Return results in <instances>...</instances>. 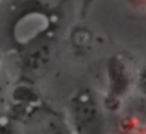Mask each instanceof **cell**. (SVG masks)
<instances>
[{"mask_svg": "<svg viewBox=\"0 0 146 134\" xmlns=\"http://www.w3.org/2000/svg\"><path fill=\"white\" fill-rule=\"evenodd\" d=\"M65 0H11L9 33L26 79L51 58Z\"/></svg>", "mask_w": 146, "mask_h": 134, "instance_id": "cell-1", "label": "cell"}, {"mask_svg": "<svg viewBox=\"0 0 146 134\" xmlns=\"http://www.w3.org/2000/svg\"><path fill=\"white\" fill-rule=\"evenodd\" d=\"M62 116L74 134H108L109 131L102 99L91 86H81L68 96Z\"/></svg>", "mask_w": 146, "mask_h": 134, "instance_id": "cell-2", "label": "cell"}, {"mask_svg": "<svg viewBox=\"0 0 146 134\" xmlns=\"http://www.w3.org/2000/svg\"><path fill=\"white\" fill-rule=\"evenodd\" d=\"M106 86L102 99L104 109L106 112H118L123 103V99L133 89L135 72L121 54H113L108 58L106 65Z\"/></svg>", "mask_w": 146, "mask_h": 134, "instance_id": "cell-3", "label": "cell"}, {"mask_svg": "<svg viewBox=\"0 0 146 134\" xmlns=\"http://www.w3.org/2000/svg\"><path fill=\"white\" fill-rule=\"evenodd\" d=\"M48 107L44 102L43 95L33 83L31 79L19 81L9 93L7 114L19 124L34 120L38 114H47Z\"/></svg>", "mask_w": 146, "mask_h": 134, "instance_id": "cell-4", "label": "cell"}, {"mask_svg": "<svg viewBox=\"0 0 146 134\" xmlns=\"http://www.w3.org/2000/svg\"><path fill=\"white\" fill-rule=\"evenodd\" d=\"M108 134H146V122L136 114L121 116L112 127H109Z\"/></svg>", "mask_w": 146, "mask_h": 134, "instance_id": "cell-5", "label": "cell"}, {"mask_svg": "<svg viewBox=\"0 0 146 134\" xmlns=\"http://www.w3.org/2000/svg\"><path fill=\"white\" fill-rule=\"evenodd\" d=\"M40 134H74L61 113L50 112L44 116Z\"/></svg>", "mask_w": 146, "mask_h": 134, "instance_id": "cell-6", "label": "cell"}, {"mask_svg": "<svg viewBox=\"0 0 146 134\" xmlns=\"http://www.w3.org/2000/svg\"><path fill=\"white\" fill-rule=\"evenodd\" d=\"M0 134H21L20 124L16 123L6 112H0Z\"/></svg>", "mask_w": 146, "mask_h": 134, "instance_id": "cell-7", "label": "cell"}, {"mask_svg": "<svg viewBox=\"0 0 146 134\" xmlns=\"http://www.w3.org/2000/svg\"><path fill=\"white\" fill-rule=\"evenodd\" d=\"M133 89H136L141 95L146 96V64L135 74V83Z\"/></svg>", "mask_w": 146, "mask_h": 134, "instance_id": "cell-8", "label": "cell"}, {"mask_svg": "<svg viewBox=\"0 0 146 134\" xmlns=\"http://www.w3.org/2000/svg\"><path fill=\"white\" fill-rule=\"evenodd\" d=\"M97 0H80V17L81 18H85L91 6L95 3Z\"/></svg>", "mask_w": 146, "mask_h": 134, "instance_id": "cell-9", "label": "cell"}, {"mask_svg": "<svg viewBox=\"0 0 146 134\" xmlns=\"http://www.w3.org/2000/svg\"><path fill=\"white\" fill-rule=\"evenodd\" d=\"M125 3L136 11L146 13V0H125Z\"/></svg>", "mask_w": 146, "mask_h": 134, "instance_id": "cell-10", "label": "cell"}, {"mask_svg": "<svg viewBox=\"0 0 146 134\" xmlns=\"http://www.w3.org/2000/svg\"><path fill=\"white\" fill-rule=\"evenodd\" d=\"M4 1H6V0H0V7H1V4H3Z\"/></svg>", "mask_w": 146, "mask_h": 134, "instance_id": "cell-11", "label": "cell"}]
</instances>
